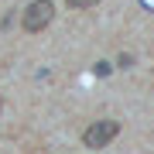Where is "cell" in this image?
<instances>
[{"mask_svg": "<svg viewBox=\"0 0 154 154\" xmlns=\"http://www.w3.org/2000/svg\"><path fill=\"white\" fill-rule=\"evenodd\" d=\"M65 4L72 7V11H89V7H96L99 0H65Z\"/></svg>", "mask_w": 154, "mask_h": 154, "instance_id": "obj_3", "label": "cell"}, {"mask_svg": "<svg viewBox=\"0 0 154 154\" xmlns=\"http://www.w3.org/2000/svg\"><path fill=\"white\" fill-rule=\"evenodd\" d=\"M0 110H4V96H0Z\"/></svg>", "mask_w": 154, "mask_h": 154, "instance_id": "obj_5", "label": "cell"}, {"mask_svg": "<svg viewBox=\"0 0 154 154\" xmlns=\"http://www.w3.org/2000/svg\"><path fill=\"white\" fill-rule=\"evenodd\" d=\"M110 72H113L110 62H96V75H110Z\"/></svg>", "mask_w": 154, "mask_h": 154, "instance_id": "obj_4", "label": "cell"}, {"mask_svg": "<svg viewBox=\"0 0 154 154\" xmlns=\"http://www.w3.org/2000/svg\"><path fill=\"white\" fill-rule=\"evenodd\" d=\"M51 17H55V4L51 0H31L24 7V14H21V28L28 34H38V31H45L51 24Z\"/></svg>", "mask_w": 154, "mask_h": 154, "instance_id": "obj_1", "label": "cell"}, {"mask_svg": "<svg viewBox=\"0 0 154 154\" xmlns=\"http://www.w3.org/2000/svg\"><path fill=\"white\" fill-rule=\"evenodd\" d=\"M116 134H120V120H96V123H89L82 130V144L99 151V147H106Z\"/></svg>", "mask_w": 154, "mask_h": 154, "instance_id": "obj_2", "label": "cell"}]
</instances>
